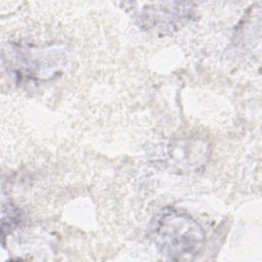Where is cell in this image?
I'll use <instances>...</instances> for the list:
<instances>
[{"mask_svg":"<svg viewBox=\"0 0 262 262\" xmlns=\"http://www.w3.org/2000/svg\"><path fill=\"white\" fill-rule=\"evenodd\" d=\"M189 15L187 8H147L140 16V23L148 31L165 34L176 29Z\"/></svg>","mask_w":262,"mask_h":262,"instance_id":"2","label":"cell"},{"mask_svg":"<svg viewBox=\"0 0 262 262\" xmlns=\"http://www.w3.org/2000/svg\"><path fill=\"white\" fill-rule=\"evenodd\" d=\"M154 243L169 260L194 259L205 245V231L189 215L174 209L165 210L152 228Z\"/></svg>","mask_w":262,"mask_h":262,"instance_id":"1","label":"cell"}]
</instances>
